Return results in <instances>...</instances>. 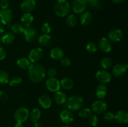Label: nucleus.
Here are the masks:
<instances>
[{
    "label": "nucleus",
    "mask_w": 128,
    "mask_h": 127,
    "mask_svg": "<svg viewBox=\"0 0 128 127\" xmlns=\"http://www.w3.org/2000/svg\"><path fill=\"white\" fill-rule=\"evenodd\" d=\"M46 69L41 64L34 63L28 68V77L30 80L34 83L41 82L46 76Z\"/></svg>",
    "instance_id": "obj_1"
},
{
    "label": "nucleus",
    "mask_w": 128,
    "mask_h": 127,
    "mask_svg": "<svg viewBox=\"0 0 128 127\" xmlns=\"http://www.w3.org/2000/svg\"><path fill=\"white\" fill-rule=\"evenodd\" d=\"M54 11L58 16L66 17L70 12V4L67 0H57L54 4Z\"/></svg>",
    "instance_id": "obj_2"
},
{
    "label": "nucleus",
    "mask_w": 128,
    "mask_h": 127,
    "mask_svg": "<svg viewBox=\"0 0 128 127\" xmlns=\"http://www.w3.org/2000/svg\"><path fill=\"white\" fill-rule=\"evenodd\" d=\"M84 104V100L79 95H74L67 100L66 106L70 111H77L82 108Z\"/></svg>",
    "instance_id": "obj_3"
},
{
    "label": "nucleus",
    "mask_w": 128,
    "mask_h": 127,
    "mask_svg": "<svg viewBox=\"0 0 128 127\" xmlns=\"http://www.w3.org/2000/svg\"><path fill=\"white\" fill-rule=\"evenodd\" d=\"M29 114L30 112L28 109L26 107H22L16 110L14 113V117L17 122L24 123L29 118Z\"/></svg>",
    "instance_id": "obj_4"
},
{
    "label": "nucleus",
    "mask_w": 128,
    "mask_h": 127,
    "mask_svg": "<svg viewBox=\"0 0 128 127\" xmlns=\"http://www.w3.org/2000/svg\"><path fill=\"white\" fill-rule=\"evenodd\" d=\"M12 18V12L10 9H1L0 11V23L3 25L11 24Z\"/></svg>",
    "instance_id": "obj_5"
},
{
    "label": "nucleus",
    "mask_w": 128,
    "mask_h": 127,
    "mask_svg": "<svg viewBox=\"0 0 128 127\" xmlns=\"http://www.w3.org/2000/svg\"><path fill=\"white\" fill-rule=\"evenodd\" d=\"M88 6L87 0H74L72 3V10L76 14L82 13Z\"/></svg>",
    "instance_id": "obj_6"
},
{
    "label": "nucleus",
    "mask_w": 128,
    "mask_h": 127,
    "mask_svg": "<svg viewBox=\"0 0 128 127\" xmlns=\"http://www.w3.org/2000/svg\"><path fill=\"white\" fill-rule=\"evenodd\" d=\"M43 56V51L42 49L37 48L32 49L30 51L28 56V59L31 63H37L39 61L42 59Z\"/></svg>",
    "instance_id": "obj_7"
},
{
    "label": "nucleus",
    "mask_w": 128,
    "mask_h": 127,
    "mask_svg": "<svg viewBox=\"0 0 128 127\" xmlns=\"http://www.w3.org/2000/svg\"><path fill=\"white\" fill-rule=\"evenodd\" d=\"M46 86L48 90L50 92H56L60 90L61 88V83L57 78L53 77V78H49L46 80Z\"/></svg>",
    "instance_id": "obj_8"
},
{
    "label": "nucleus",
    "mask_w": 128,
    "mask_h": 127,
    "mask_svg": "<svg viewBox=\"0 0 128 127\" xmlns=\"http://www.w3.org/2000/svg\"><path fill=\"white\" fill-rule=\"evenodd\" d=\"M23 34L26 41L28 42H34L38 37L37 31L34 27H32L24 28Z\"/></svg>",
    "instance_id": "obj_9"
},
{
    "label": "nucleus",
    "mask_w": 128,
    "mask_h": 127,
    "mask_svg": "<svg viewBox=\"0 0 128 127\" xmlns=\"http://www.w3.org/2000/svg\"><path fill=\"white\" fill-rule=\"evenodd\" d=\"M107 104L102 100L95 101L92 104V111L96 114H101L107 109Z\"/></svg>",
    "instance_id": "obj_10"
},
{
    "label": "nucleus",
    "mask_w": 128,
    "mask_h": 127,
    "mask_svg": "<svg viewBox=\"0 0 128 127\" xmlns=\"http://www.w3.org/2000/svg\"><path fill=\"white\" fill-rule=\"evenodd\" d=\"M96 78L99 82L101 83H108L111 81V76L108 71L100 70L96 73Z\"/></svg>",
    "instance_id": "obj_11"
},
{
    "label": "nucleus",
    "mask_w": 128,
    "mask_h": 127,
    "mask_svg": "<svg viewBox=\"0 0 128 127\" xmlns=\"http://www.w3.org/2000/svg\"><path fill=\"white\" fill-rule=\"evenodd\" d=\"M100 49L104 52H109L112 49V44L111 41L106 37H102L98 41V45Z\"/></svg>",
    "instance_id": "obj_12"
},
{
    "label": "nucleus",
    "mask_w": 128,
    "mask_h": 127,
    "mask_svg": "<svg viewBox=\"0 0 128 127\" xmlns=\"http://www.w3.org/2000/svg\"><path fill=\"white\" fill-rule=\"evenodd\" d=\"M61 121L65 124H70L74 121V115L70 110H64L60 113Z\"/></svg>",
    "instance_id": "obj_13"
},
{
    "label": "nucleus",
    "mask_w": 128,
    "mask_h": 127,
    "mask_svg": "<svg viewBox=\"0 0 128 127\" xmlns=\"http://www.w3.org/2000/svg\"><path fill=\"white\" fill-rule=\"evenodd\" d=\"M36 6V2L33 0H24L21 4V8L24 12H31Z\"/></svg>",
    "instance_id": "obj_14"
},
{
    "label": "nucleus",
    "mask_w": 128,
    "mask_h": 127,
    "mask_svg": "<svg viewBox=\"0 0 128 127\" xmlns=\"http://www.w3.org/2000/svg\"><path fill=\"white\" fill-rule=\"evenodd\" d=\"M109 39L113 42H118L120 41L123 37V34L120 29H116L111 30L108 34Z\"/></svg>",
    "instance_id": "obj_15"
},
{
    "label": "nucleus",
    "mask_w": 128,
    "mask_h": 127,
    "mask_svg": "<svg viewBox=\"0 0 128 127\" xmlns=\"http://www.w3.org/2000/svg\"><path fill=\"white\" fill-rule=\"evenodd\" d=\"M114 119L120 124H126L128 122V112L126 110H120L116 113Z\"/></svg>",
    "instance_id": "obj_16"
},
{
    "label": "nucleus",
    "mask_w": 128,
    "mask_h": 127,
    "mask_svg": "<svg viewBox=\"0 0 128 127\" xmlns=\"http://www.w3.org/2000/svg\"><path fill=\"white\" fill-rule=\"evenodd\" d=\"M38 102L41 107L44 109L50 108L52 104L51 98L46 95H42L40 96L38 98Z\"/></svg>",
    "instance_id": "obj_17"
},
{
    "label": "nucleus",
    "mask_w": 128,
    "mask_h": 127,
    "mask_svg": "<svg viewBox=\"0 0 128 127\" xmlns=\"http://www.w3.org/2000/svg\"><path fill=\"white\" fill-rule=\"evenodd\" d=\"M34 21V17L30 12H25L21 18V21L22 25L25 27H31Z\"/></svg>",
    "instance_id": "obj_18"
},
{
    "label": "nucleus",
    "mask_w": 128,
    "mask_h": 127,
    "mask_svg": "<svg viewBox=\"0 0 128 127\" xmlns=\"http://www.w3.org/2000/svg\"><path fill=\"white\" fill-rule=\"evenodd\" d=\"M50 57L54 60H60L64 57V51L59 47H53L50 52Z\"/></svg>",
    "instance_id": "obj_19"
},
{
    "label": "nucleus",
    "mask_w": 128,
    "mask_h": 127,
    "mask_svg": "<svg viewBox=\"0 0 128 127\" xmlns=\"http://www.w3.org/2000/svg\"><path fill=\"white\" fill-rule=\"evenodd\" d=\"M127 70L126 65L122 64H118L115 65L112 69V72L116 77H121L123 75Z\"/></svg>",
    "instance_id": "obj_20"
},
{
    "label": "nucleus",
    "mask_w": 128,
    "mask_h": 127,
    "mask_svg": "<svg viewBox=\"0 0 128 127\" xmlns=\"http://www.w3.org/2000/svg\"><path fill=\"white\" fill-rule=\"evenodd\" d=\"M80 22L83 26H88L92 20V15L89 11L83 12L80 16Z\"/></svg>",
    "instance_id": "obj_21"
},
{
    "label": "nucleus",
    "mask_w": 128,
    "mask_h": 127,
    "mask_svg": "<svg viewBox=\"0 0 128 127\" xmlns=\"http://www.w3.org/2000/svg\"><path fill=\"white\" fill-rule=\"evenodd\" d=\"M54 100L57 104L63 105L66 103L67 97L64 93L59 90L55 92V94L54 95Z\"/></svg>",
    "instance_id": "obj_22"
},
{
    "label": "nucleus",
    "mask_w": 128,
    "mask_h": 127,
    "mask_svg": "<svg viewBox=\"0 0 128 127\" xmlns=\"http://www.w3.org/2000/svg\"><path fill=\"white\" fill-rule=\"evenodd\" d=\"M107 87L103 83H101V84L99 85L98 86L97 88H96V95L97 98H98L99 99H103L106 97V95H107Z\"/></svg>",
    "instance_id": "obj_23"
},
{
    "label": "nucleus",
    "mask_w": 128,
    "mask_h": 127,
    "mask_svg": "<svg viewBox=\"0 0 128 127\" xmlns=\"http://www.w3.org/2000/svg\"><path fill=\"white\" fill-rule=\"evenodd\" d=\"M60 83H61V87L66 90L72 89L74 85V81L71 78H68V77L62 78L60 82Z\"/></svg>",
    "instance_id": "obj_24"
},
{
    "label": "nucleus",
    "mask_w": 128,
    "mask_h": 127,
    "mask_svg": "<svg viewBox=\"0 0 128 127\" xmlns=\"http://www.w3.org/2000/svg\"><path fill=\"white\" fill-rule=\"evenodd\" d=\"M15 36L12 32H7L5 33L1 38V42L6 45L11 44L14 41Z\"/></svg>",
    "instance_id": "obj_25"
},
{
    "label": "nucleus",
    "mask_w": 128,
    "mask_h": 127,
    "mask_svg": "<svg viewBox=\"0 0 128 127\" xmlns=\"http://www.w3.org/2000/svg\"><path fill=\"white\" fill-rule=\"evenodd\" d=\"M16 64L21 69H27L31 65V62L26 57H21L16 61Z\"/></svg>",
    "instance_id": "obj_26"
},
{
    "label": "nucleus",
    "mask_w": 128,
    "mask_h": 127,
    "mask_svg": "<svg viewBox=\"0 0 128 127\" xmlns=\"http://www.w3.org/2000/svg\"><path fill=\"white\" fill-rule=\"evenodd\" d=\"M40 117H41V111L39 108H37L32 110V111L29 114V118L31 122H34V123L38 122Z\"/></svg>",
    "instance_id": "obj_27"
},
{
    "label": "nucleus",
    "mask_w": 128,
    "mask_h": 127,
    "mask_svg": "<svg viewBox=\"0 0 128 127\" xmlns=\"http://www.w3.org/2000/svg\"><path fill=\"white\" fill-rule=\"evenodd\" d=\"M38 41L41 46L46 47V46H48L51 43V37L49 34H43L39 37Z\"/></svg>",
    "instance_id": "obj_28"
},
{
    "label": "nucleus",
    "mask_w": 128,
    "mask_h": 127,
    "mask_svg": "<svg viewBox=\"0 0 128 127\" xmlns=\"http://www.w3.org/2000/svg\"><path fill=\"white\" fill-rule=\"evenodd\" d=\"M10 29H11L12 33H14L16 34H22L24 32V26L22 24L19 23H15L14 24L11 25Z\"/></svg>",
    "instance_id": "obj_29"
},
{
    "label": "nucleus",
    "mask_w": 128,
    "mask_h": 127,
    "mask_svg": "<svg viewBox=\"0 0 128 127\" xmlns=\"http://www.w3.org/2000/svg\"><path fill=\"white\" fill-rule=\"evenodd\" d=\"M88 5L95 10H100L102 8V3L100 0H87Z\"/></svg>",
    "instance_id": "obj_30"
},
{
    "label": "nucleus",
    "mask_w": 128,
    "mask_h": 127,
    "mask_svg": "<svg viewBox=\"0 0 128 127\" xmlns=\"http://www.w3.org/2000/svg\"><path fill=\"white\" fill-rule=\"evenodd\" d=\"M91 114H92V110L88 108H81L78 112V115L81 118L84 119L88 118L91 115Z\"/></svg>",
    "instance_id": "obj_31"
},
{
    "label": "nucleus",
    "mask_w": 128,
    "mask_h": 127,
    "mask_svg": "<svg viewBox=\"0 0 128 127\" xmlns=\"http://www.w3.org/2000/svg\"><path fill=\"white\" fill-rule=\"evenodd\" d=\"M66 24L70 27H74L78 23V19L74 14H69L66 18Z\"/></svg>",
    "instance_id": "obj_32"
},
{
    "label": "nucleus",
    "mask_w": 128,
    "mask_h": 127,
    "mask_svg": "<svg viewBox=\"0 0 128 127\" xmlns=\"http://www.w3.org/2000/svg\"><path fill=\"white\" fill-rule=\"evenodd\" d=\"M9 75L6 71L0 70V83L6 84L9 82Z\"/></svg>",
    "instance_id": "obj_33"
},
{
    "label": "nucleus",
    "mask_w": 128,
    "mask_h": 127,
    "mask_svg": "<svg viewBox=\"0 0 128 127\" xmlns=\"http://www.w3.org/2000/svg\"><path fill=\"white\" fill-rule=\"evenodd\" d=\"M112 64V61L109 57H105L102 59L101 62V65L102 68L104 69H108L109 68L111 67Z\"/></svg>",
    "instance_id": "obj_34"
},
{
    "label": "nucleus",
    "mask_w": 128,
    "mask_h": 127,
    "mask_svg": "<svg viewBox=\"0 0 128 127\" xmlns=\"http://www.w3.org/2000/svg\"><path fill=\"white\" fill-rule=\"evenodd\" d=\"M22 83V78L18 76H15L13 77L10 80V85L11 87H16V86L20 85Z\"/></svg>",
    "instance_id": "obj_35"
},
{
    "label": "nucleus",
    "mask_w": 128,
    "mask_h": 127,
    "mask_svg": "<svg viewBox=\"0 0 128 127\" xmlns=\"http://www.w3.org/2000/svg\"><path fill=\"white\" fill-rule=\"evenodd\" d=\"M98 45L94 42H90L86 45V51L90 53H94L98 50Z\"/></svg>",
    "instance_id": "obj_36"
},
{
    "label": "nucleus",
    "mask_w": 128,
    "mask_h": 127,
    "mask_svg": "<svg viewBox=\"0 0 128 127\" xmlns=\"http://www.w3.org/2000/svg\"><path fill=\"white\" fill-rule=\"evenodd\" d=\"M51 27L48 22H44L41 26V31L44 34H49L51 32Z\"/></svg>",
    "instance_id": "obj_37"
},
{
    "label": "nucleus",
    "mask_w": 128,
    "mask_h": 127,
    "mask_svg": "<svg viewBox=\"0 0 128 127\" xmlns=\"http://www.w3.org/2000/svg\"><path fill=\"white\" fill-rule=\"evenodd\" d=\"M89 122H90V125L92 127H96L99 122L98 117L96 115H91L89 117Z\"/></svg>",
    "instance_id": "obj_38"
},
{
    "label": "nucleus",
    "mask_w": 128,
    "mask_h": 127,
    "mask_svg": "<svg viewBox=\"0 0 128 127\" xmlns=\"http://www.w3.org/2000/svg\"><path fill=\"white\" fill-rule=\"evenodd\" d=\"M57 70L54 68V67H51L49 68L47 71V74L50 78H53V77H56L57 75Z\"/></svg>",
    "instance_id": "obj_39"
},
{
    "label": "nucleus",
    "mask_w": 128,
    "mask_h": 127,
    "mask_svg": "<svg viewBox=\"0 0 128 127\" xmlns=\"http://www.w3.org/2000/svg\"><path fill=\"white\" fill-rule=\"evenodd\" d=\"M114 117L115 115H114L113 113L112 112H106V113H104V120H106V121H108V122H111V121L113 120L114 119Z\"/></svg>",
    "instance_id": "obj_40"
},
{
    "label": "nucleus",
    "mask_w": 128,
    "mask_h": 127,
    "mask_svg": "<svg viewBox=\"0 0 128 127\" xmlns=\"http://www.w3.org/2000/svg\"><path fill=\"white\" fill-rule=\"evenodd\" d=\"M60 60H61L60 61V63H61V65L63 66V67H68V66H70L71 65V61L68 57H63Z\"/></svg>",
    "instance_id": "obj_41"
},
{
    "label": "nucleus",
    "mask_w": 128,
    "mask_h": 127,
    "mask_svg": "<svg viewBox=\"0 0 128 127\" xmlns=\"http://www.w3.org/2000/svg\"><path fill=\"white\" fill-rule=\"evenodd\" d=\"M9 6L8 0H1L0 1V7L2 9H8Z\"/></svg>",
    "instance_id": "obj_42"
},
{
    "label": "nucleus",
    "mask_w": 128,
    "mask_h": 127,
    "mask_svg": "<svg viewBox=\"0 0 128 127\" xmlns=\"http://www.w3.org/2000/svg\"><path fill=\"white\" fill-rule=\"evenodd\" d=\"M6 56V52L3 47H0V61H2Z\"/></svg>",
    "instance_id": "obj_43"
},
{
    "label": "nucleus",
    "mask_w": 128,
    "mask_h": 127,
    "mask_svg": "<svg viewBox=\"0 0 128 127\" xmlns=\"http://www.w3.org/2000/svg\"><path fill=\"white\" fill-rule=\"evenodd\" d=\"M8 98V95L5 92L0 90V100H6Z\"/></svg>",
    "instance_id": "obj_44"
},
{
    "label": "nucleus",
    "mask_w": 128,
    "mask_h": 127,
    "mask_svg": "<svg viewBox=\"0 0 128 127\" xmlns=\"http://www.w3.org/2000/svg\"><path fill=\"white\" fill-rule=\"evenodd\" d=\"M33 127H43V125H42V124L41 122H36L34 123Z\"/></svg>",
    "instance_id": "obj_45"
},
{
    "label": "nucleus",
    "mask_w": 128,
    "mask_h": 127,
    "mask_svg": "<svg viewBox=\"0 0 128 127\" xmlns=\"http://www.w3.org/2000/svg\"><path fill=\"white\" fill-rule=\"evenodd\" d=\"M4 31H5L4 26L3 24L0 23V35L2 34L4 32Z\"/></svg>",
    "instance_id": "obj_46"
},
{
    "label": "nucleus",
    "mask_w": 128,
    "mask_h": 127,
    "mask_svg": "<svg viewBox=\"0 0 128 127\" xmlns=\"http://www.w3.org/2000/svg\"><path fill=\"white\" fill-rule=\"evenodd\" d=\"M112 2H113L114 3H116V4H121L122 2H124L125 0H111Z\"/></svg>",
    "instance_id": "obj_47"
},
{
    "label": "nucleus",
    "mask_w": 128,
    "mask_h": 127,
    "mask_svg": "<svg viewBox=\"0 0 128 127\" xmlns=\"http://www.w3.org/2000/svg\"><path fill=\"white\" fill-rule=\"evenodd\" d=\"M14 127H24V125H23V124H22V123L17 122V123L15 124Z\"/></svg>",
    "instance_id": "obj_48"
},
{
    "label": "nucleus",
    "mask_w": 128,
    "mask_h": 127,
    "mask_svg": "<svg viewBox=\"0 0 128 127\" xmlns=\"http://www.w3.org/2000/svg\"><path fill=\"white\" fill-rule=\"evenodd\" d=\"M60 127H70L68 124H64V125H62L60 126Z\"/></svg>",
    "instance_id": "obj_49"
},
{
    "label": "nucleus",
    "mask_w": 128,
    "mask_h": 127,
    "mask_svg": "<svg viewBox=\"0 0 128 127\" xmlns=\"http://www.w3.org/2000/svg\"><path fill=\"white\" fill-rule=\"evenodd\" d=\"M126 67H127V68H128V63H127V64H126Z\"/></svg>",
    "instance_id": "obj_50"
},
{
    "label": "nucleus",
    "mask_w": 128,
    "mask_h": 127,
    "mask_svg": "<svg viewBox=\"0 0 128 127\" xmlns=\"http://www.w3.org/2000/svg\"><path fill=\"white\" fill-rule=\"evenodd\" d=\"M33 1H34L35 2H36V1H40V0H33Z\"/></svg>",
    "instance_id": "obj_51"
},
{
    "label": "nucleus",
    "mask_w": 128,
    "mask_h": 127,
    "mask_svg": "<svg viewBox=\"0 0 128 127\" xmlns=\"http://www.w3.org/2000/svg\"><path fill=\"white\" fill-rule=\"evenodd\" d=\"M1 40L0 39V45H1Z\"/></svg>",
    "instance_id": "obj_52"
},
{
    "label": "nucleus",
    "mask_w": 128,
    "mask_h": 127,
    "mask_svg": "<svg viewBox=\"0 0 128 127\" xmlns=\"http://www.w3.org/2000/svg\"></svg>",
    "instance_id": "obj_53"
}]
</instances>
